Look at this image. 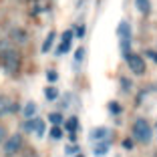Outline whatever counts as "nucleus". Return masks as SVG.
I'll use <instances>...</instances> for the list:
<instances>
[{
    "instance_id": "obj_3",
    "label": "nucleus",
    "mask_w": 157,
    "mask_h": 157,
    "mask_svg": "<svg viewBox=\"0 0 157 157\" xmlns=\"http://www.w3.org/2000/svg\"><path fill=\"white\" fill-rule=\"evenodd\" d=\"M127 65H129V69L133 71L135 75H143L145 73V60H143V56L129 55V56H127Z\"/></svg>"
},
{
    "instance_id": "obj_17",
    "label": "nucleus",
    "mask_w": 157,
    "mask_h": 157,
    "mask_svg": "<svg viewBox=\"0 0 157 157\" xmlns=\"http://www.w3.org/2000/svg\"><path fill=\"white\" fill-rule=\"evenodd\" d=\"M51 137H52V139H60V137H63V129H60V127H52Z\"/></svg>"
},
{
    "instance_id": "obj_13",
    "label": "nucleus",
    "mask_w": 157,
    "mask_h": 157,
    "mask_svg": "<svg viewBox=\"0 0 157 157\" xmlns=\"http://www.w3.org/2000/svg\"><path fill=\"white\" fill-rule=\"evenodd\" d=\"M44 95H46V99H48V101H55V99L59 97V91H56L55 87H46L44 89Z\"/></svg>"
},
{
    "instance_id": "obj_22",
    "label": "nucleus",
    "mask_w": 157,
    "mask_h": 157,
    "mask_svg": "<svg viewBox=\"0 0 157 157\" xmlns=\"http://www.w3.org/2000/svg\"><path fill=\"white\" fill-rule=\"evenodd\" d=\"M4 139H6V129L2 127V125H0V145L4 143Z\"/></svg>"
},
{
    "instance_id": "obj_1",
    "label": "nucleus",
    "mask_w": 157,
    "mask_h": 157,
    "mask_svg": "<svg viewBox=\"0 0 157 157\" xmlns=\"http://www.w3.org/2000/svg\"><path fill=\"white\" fill-rule=\"evenodd\" d=\"M133 137L141 143H147L149 139H151V127L145 119H137L133 123Z\"/></svg>"
},
{
    "instance_id": "obj_5",
    "label": "nucleus",
    "mask_w": 157,
    "mask_h": 157,
    "mask_svg": "<svg viewBox=\"0 0 157 157\" xmlns=\"http://www.w3.org/2000/svg\"><path fill=\"white\" fill-rule=\"evenodd\" d=\"M117 36L119 42H131V24L127 20H121L119 26H117Z\"/></svg>"
},
{
    "instance_id": "obj_20",
    "label": "nucleus",
    "mask_w": 157,
    "mask_h": 157,
    "mask_svg": "<svg viewBox=\"0 0 157 157\" xmlns=\"http://www.w3.org/2000/svg\"><path fill=\"white\" fill-rule=\"evenodd\" d=\"M71 38H73V30H67V33L63 34V42H69L71 44Z\"/></svg>"
},
{
    "instance_id": "obj_25",
    "label": "nucleus",
    "mask_w": 157,
    "mask_h": 157,
    "mask_svg": "<svg viewBox=\"0 0 157 157\" xmlns=\"http://www.w3.org/2000/svg\"><path fill=\"white\" fill-rule=\"evenodd\" d=\"M121 83H123V89H125V91H129V87H131V83H129V78H121Z\"/></svg>"
},
{
    "instance_id": "obj_16",
    "label": "nucleus",
    "mask_w": 157,
    "mask_h": 157,
    "mask_svg": "<svg viewBox=\"0 0 157 157\" xmlns=\"http://www.w3.org/2000/svg\"><path fill=\"white\" fill-rule=\"evenodd\" d=\"M69 48H71L69 42H60V46L56 48V55H65V52H69Z\"/></svg>"
},
{
    "instance_id": "obj_8",
    "label": "nucleus",
    "mask_w": 157,
    "mask_h": 157,
    "mask_svg": "<svg viewBox=\"0 0 157 157\" xmlns=\"http://www.w3.org/2000/svg\"><path fill=\"white\" fill-rule=\"evenodd\" d=\"M135 6H137V10L141 14H149V10H151V2L149 0H135Z\"/></svg>"
},
{
    "instance_id": "obj_6",
    "label": "nucleus",
    "mask_w": 157,
    "mask_h": 157,
    "mask_svg": "<svg viewBox=\"0 0 157 157\" xmlns=\"http://www.w3.org/2000/svg\"><path fill=\"white\" fill-rule=\"evenodd\" d=\"M14 111V103L10 101L8 97H4V95H0V117L8 115V113Z\"/></svg>"
},
{
    "instance_id": "obj_12",
    "label": "nucleus",
    "mask_w": 157,
    "mask_h": 157,
    "mask_svg": "<svg viewBox=\"0 0 157 157\" xmlns=\"http://www.w3.org/2000/svg\"><path fill=\"white\" fill-rule=\"evenodd\" d=\"M109 151V141H101V143L95 147V155H105Z\"/></svg>"
},
{
    "instance_id": "obj_26",
    "label": "nucleus",
    "mask_w": 157,
    "mask_h": 157,
    "mask_svg": "<svg viewBox=\"0 0 157 157\" xmlns=\"http://www.w3.org/2000/svg\"><path fill=\"white\" fill-rule=\"evenodd\" d=\"M83 34H85V28H83V26H78V28H77V36H78V38H83Z\"/></svg>"
},
{
    "instance_id": "obj_14",
    "label": "nucleus",
    "mask_w": 157,
    "mask_h": 157,
    "mask_svg": "<svg viewBox=\"0 0 157 157\" xmlns=\"http://www.w3.org/2000/svg\"><path fill=\"white\" fill-rule=\"evenodd\" d=\"M77 127H78V121H77V117H71V119L67 121V129H69L71 133H75V131H77Z\"/></svg>"
},
{
    "instance_id": "obj_21",
    "label": "nucleus",
    "mask_w": 157,
    "mask_h": 157,
    "mask_svg": "<svg viewBox=\"0 0 157 157\" xmlns=\"http://www.w3.org/2000/svg\"><path fill=\"white\" fill-rule=\"evenodd\" d=\"M46 78H48L51 83H55V81H56L59 77H56V73H55V71H48V73H46Z\"/></svg>"
},
{
    "instance_id": "obj_23",
    "label": "nucleus",
    "mask_w": 157,
    "mask_h": 157,
    "mask_svg": "<svg viewBox=\"0 0 157 157\" xmlns=\"http://www.w3.org/2000/svg\"><path fill=\"white\" fill-rule=\"evenodd\" d=\"M145 52H147V56L153 60V63H157V52L155 51H145Z\"/></svg>"
},
{
    "instance_id": "obj_29",
    "label": "nucleus",
    "mask_w": 157,
    "mask_h": 157,
    "mask_svg": "<svg viewBox=\"0 0 157 157\" xmlns=\"http://www.w3.org/2000/svg\"><path fill=\"white\" fill-rule=\"evenodd\" d=\"M77 157H83V155H77Z\"/></svg>"
},
{
    "instance_id": "obj_19",
    "label": "nucleus",
    "mask_w": 157,
    "mask_h": 157,
    "mask_svg": "<svg viewBox=\"0 0 157 157\" xmlns=\"http://www.w3.org/2000/svg\"><path fill=\"white\" fill-rule=\"evenodd\" d=\"M83 56H85V48L81 46V48H77V52H75V59H77V60H83Z\"/></svg>"
},
{
    "instance_id": "obj_9",
    "label": "nucleus",
    "mask_w": 157,
    "mask_h": 157,
    "mask_svg": "<svg viewBox=\"0 0 157 157\" xmlns=\"http://www.w3.org/2000/svg\"><path fill=\"white\" fill-rule=\"evenodd\" d=\"M22 113H24V117H26V119H33L34 113H36V105H34L33 101H28L26 105H24V111Z\"/></svg>"
},
{
    "instance_id": "obj_28",
    "label": "nucleus",
    "mask_w": 157,
    "mask_h": 157,
    "mask_svg": "<svg viewBox=\"0 0 157 157\" xmlns=\"http://www.w3.org/2000/svg\"><path fill=\"white\" fill-rule=\"evenodd\" d=\"M26 157H36V155H34V153H28V155Z\"/></svg>"
},
{
    "instance_id": "obj_18",
    "label": "nucleus",
    "mask_w": 157,
    "mask_h": 157,
    "mask_svg": "<svg viewBox=\"0 0 157 157\" xmlns=\"http://www.w3.org/2000/svg\"><path fill=\"white\" fill-rule=\"evenodd\" d=\"M24 131H34V119H28L24 123Z\"/></svg>"
},
{
    "instance_id": "obj_4",
    "label": "nucleus",
    "mask_w": 157,
    "mask_h": 157,
    "mask_svg": "<svg viewBox=\"0 0 157 157\" xmlns=\"http://www.w3.org/2000/svg\"><path fill=\"white\" fill-rule=\"evenodd\" d=\"M2 63H4V67L10 73H14V71L18 69V55L14 51H4L2 52Z\"/></svg>"
},
{
    "instance_id": "obj_7",
    "label": "nucleus",
    "mask_w": 157,
    "mask_h": 157,
    "mask_svg": "<svg viewBox=\"0 0 157 157\" xmlns=\"http://www.w3.org/2000/svg\"><path fill=\"white\" fill-rule=\"evenodd\" d=\"M107 135H109V129H105V127H97V129L91 131V135H89V137H91L93 141H99V139H103V141H105Z\"/></svg>"
},
{
    "instance_id": "obj_30",
    "label": "nucleus",
    "mask_w": 157,
    "mask_h": 157,
    "mask_svg": "<svg viewBox=\"0 0 157 157\" xmlns=\"http://www.w3.org/2000/svg\"><path fill=\"white\" fill-rule=\"evenodd\" d=\"M155 157H157V153H155Z\"/></svg>"
},
{
    "instance_id": "obj_11",
    "label": "nucleus",
    "mask_w": 157,
    "mask_h": 157,
    "mask_svg": "<svg viewBox=\"0 0 157 157\" xmlns=\"http://www.w3.org/2000/svg\"><path fill=\"white\" fill-rule=\"evenodd\" d=\"M34 133H36L38 137L44 135V121L42 119H34Z\"/></svg>"
},
{
    "instance_id": "obj_15",
    "label": "nucleus",
    "mask_w": 157,
    "mask_h": 157,
    "mask_svg": "<svg viewBox=\"0 0 157 157\" xmlns=\"http://www.w3.org/2000/svg\"><path fill=\"white\" fill-rule=\"evenodd\" d=\"M48 119H51V123H55V127H59V125L63 123V115H60V113H51Z\"/></svg>"
},
{
    "instance_id": "obj_10",
    "label": "nucleus",
    "mask_w": 157,
    "mask_h": 157,
    "mask_svg": "<svg viewBox=\"0 0 157 157\" xmlns=\"http://www.w3.org/2000/svg\"><path fill=\"white\" fill-rule=\"evenodd\" d=\"M55 36H56L55 33H48V36H46V40H44V44H42V52H48V51H51L52 42H55Z\"/></svg>"
},
{
    "instance_id": "obj_24",
    "label": "nucleus",
    "mask_w": 157,
    "mask_h": 157,
    "mask_svg": "<svg viewBox=\"0 0 157 157\" xmlns=\"http://www.w3.org/2000/svg\"><path fill=\"white\" fill-rule=\"evenodd\" d=\"M109 109H111V113H119L121 111V107L117 105V103H111V105H109Z\"/></svg>"
},
{
    "instance_id": "obj_27",
    "label": "nucleus",
    "mask_w": 157,
    "mask_h": 157,
    "mask_svg": "<svg viewBox=\"0 0 157 157\" xmlns=\"http://www.w3.org/2000/svg\"><path fill=\"white\" fill-rule=\"evenodd\" d=\"M67 153H77V147H67Z\"/></svg>"
},
{
    "instance_id": "obj_2",
    "label": "nucleus",
    "mask_w": 157,
    "mask_h": 157,
    "mask_svg": "<svg viewBox=\"0 0 157 157\" xmlns=\"http://www.w3.org/2000/svg\"><path fill=\"white\" fill-rule=\"evenodd\" d=\"M2 147H4V155L6 157L16 155V151L22 147V137H20V135H12V137H8L4 143H2Z\"/></svg>"
}]
</instances>
